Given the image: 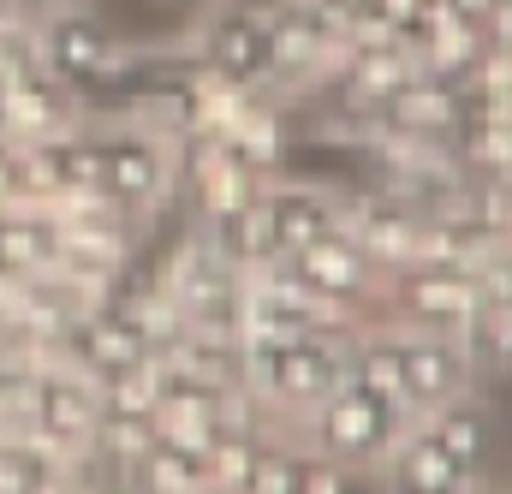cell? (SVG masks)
<instances>
[{
	"label": "cell",
	"mask_w": 512,
	"mask_h": 494,
	"mask_svg": "<svg viewBox=\"0 0 512 494\" xmlns=\"http://www.w3.org/2000/svg\"><path fill=\"white\" fill-rule=\"evenodd\" d=\"M161 173H167L161 149L143 131H120V137L96 143V197H108V203H143V197H155Z\"/></svg>",
	"instance_id": "4"
},
{
	"label": "cell",
	"mask_w": 512,
	"mask_h": 494,
	"mask_svg": "<svg viewBox=\"0 0 512 494\" xmlns=\"http://www.w3.org/2000/svg\"><path fill=\"white\" fill-rule=\"evenodd\" d=\"M268 203V221H274V245L286 250H304V245H316V239H328L334 227H340V209L322 197V191H268L262 197Z\"/></svg>",
	"instance_id": "5"
},
{
	"label": "cell",
	"mask_w": 512,
	"mask_h": 494,
	"mask_svg": "<svg viewBox=\"0 0 512 494\" xmlns=\"http://www.w3.org/2000/svg\"><path fill=\"white\" fill-rule=\"evenodd\" d=\"M262 12H268L280 78H304V72H316V66H328V60H340L352 48L346 24L322 0H262Z\"/></svg>",
	"instance_id": "3"
},
{
	"label": "cell",
	"mask_w": 512,
	"mask_h": 494,
	"mask_svg": "<svg viewBox=\"0 0 512 494\" xmlns=\"http://www.w3.org/2000/svg\"><path fill=\"white\" fill-rule=\"evenodd\" d=\"M12 6H18V18H42L54 6H90V0H12Z\"/></svg>",
	"instance_id": "10"
},
{
	"label": "cell",
	"mask_w": 512,
	"mask_h": 494,
	"mask_svg": "<svg viewBox=\"0 0 512 494\" xmlns=\"http://www.w3.org/2000/svg\"><path fill=\"white\" fill-rule=\"evenodd\" d=\"M447 6H453L465 24H477V30H483V24H489V12H495V0H447Z\"/></svg>",
	"instance_id": "9"
},
{
	"label": "cell",
	"mask_w": 512,
	"mask_h": 494,
	"mask_svg": "<svg viewBox=\"0 0 512 494\" xmlns=\"http://www.w3.org/2000/svg\"><path fill=\"white\" fill-rule=\"evenodd\" d=\"M203 66L215 72V84L227 90H268L280 84L274 66V36H268V12L251 0H221L203 12Z\"/></svg>",
	"instance_id": "1"
},
{
	"label": "cell",
	"mask_w": 512,
	"mask_h": 494,
	"mask_svg": "<svg viewBox=\"0 0 512 494\" xmlns=\"http://www.w3.org/2000/svg\"><path fill=\"white\" fill-rule=\"evenodd\" d=\"M36 66L54 84H96L120 66V42L114 30L90 12V6H54L36 18Z\"/></svg>",
	"instance_id": "2"
},
{
	"label": "cell",
	"mask_w": 512,
	"mask_h": 494,
	"mask_svg": "<svg viewBox=\"0 0 512 494\" xmlns=\"http://www.w3.org/2000/svg\"><path fill=\"white\" fill-rule=\"evenodd\" d=\"M173 6H185V12H209V6H221V0H173Z\"/></svg>",
	"instance_id": "12"
},
{
	"label": "cell",
	"mask_w": 512,
	"mask_h": 494,
	"mask_svg": "<svg viewBox=\"0 0 512 494\" xmlns=\"http://www.w3.org/2000/svg\"><path fill=\"white\" fill-rule=\"evenodd\" d=\"M322 6H328V12H334L340 24H352V18H358V12H364L370 0H322Z\"/></svg>",
	"instance_id": "11"
},
{
	"label": "cell",
	"mask_w": 512,
	"mask_h": 494,
	"mask_svg": "<svg viewBox=\"0 0 512 494\" xmlns=\"http://www.w3.org/2000/svg\"><path fill=\"white\" fill-rule=\"evenodd\" d=\"M54 256V239L30 215H0V274H30Z\"/></svg>",
	"instance_id": "6"
},
{
	"label": "cell",
	"mask_w": 512,
	"mask_h": 494,
	"mask_svg": "<svg viewBox=\"0 0 512 494\" xmlns=\"http://www.w3.org/2000/svg\"><path fill=\"white\" fill-rule=\"evenodd\" d=\"M489 346L512 358V304H489Z\"/></svg>",
	"instance_id": "8"
},
{
	"label": "cell",
	"mask_w": 512,
	"mask_h": 494,
	"mask_svg": "<svg viewBox=\"0 0 512 494\" xmlns=\"http://www.w3.org/2000/svg\"><path fill=\"white\" fill-rule=\"evenodd\" d=\"M411 304L423 316H441V322H471L477 316V286L459 280V274H429L411 286Z\"/></svg>",
	"instance_id": "7"
}]
</instances>
